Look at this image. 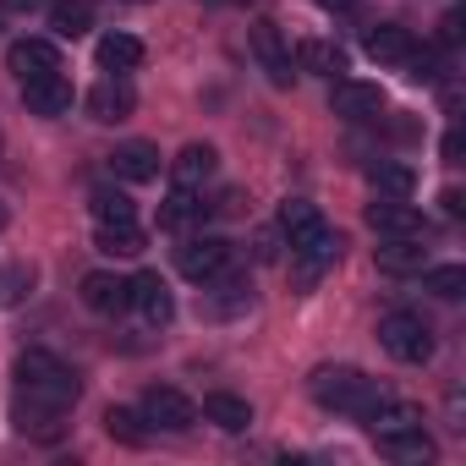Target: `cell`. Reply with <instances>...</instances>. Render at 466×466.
<instances>
[{
  "mask_svg": "<svg viewBox=\"0 0 466 466\" xmlns=\"http://www.w3.org/2000/svg\"><path fill=\"white\" fill-rule=\"evenodd\" d=\"M77 395H83V384H77V373L61 357L28 351L17 362V428L23 433L34 428V433L56 439V417H66L77 406Z\"/></svg>",
  "mask_w": 466,
  "mask_h": 466,
  "instance_id": "6da1fadb",
  "label": "cell"
},
{
  "mask_svg": "<svg viewBox=\"0 0 466 466\" xmlns=\"http://www.w3.org/2000/svg\"><path fill=\"white\" fill-rule=\"evenodd\" d=\"M308 390H313V400H319L324 411H346V417H357V422H368V411L390 395L379 379H368L362 368H346V362H340V368H319Z\"/></svg>",
  "mask_w": 466,
  "mask_h": 466,
  "instance_id": "7a4b0ae2",
  "label": "cell"
},
{
  "mask_svg": "<svg viewBox=\"0 0 466 466\" xmlns=\"http://www.w3.org/2000/svg\"><path fill=\"white\" fill-rule=\"evenodd\" d=\"M379 346L395 357V362H428L433 357V329L417 319V313H390L379 324Z\"/></svg>",
  "mask_w": 466,
  "mask_h": 466,
  "instance_id": "3957f363",
  "label": "cell"
},
{
  "mask_svg": "<svg viewBox=\"0 0 466 466\" xmlns=\"http://www.w3.org/2000/svg\"><path fill=\"white\" fill-rule=\"evenodd\" d=\"M176 264H181V275H187V280L214 286L230 264H237V248H230L225 237H192V242L176 253Z\"/></svg>",
  "mask_w": 466,
  "mask_h": 466,
  "instance_id": "277c9868",
  "label": "cell"
},
{
  "mask_svg": "<svg viewBox=\"0 0 466 466\" xmlns=\"http://www.w3.org/2000/svg\"><path fill=\"white\" fill-rule=\"evenodd\" d=\"M143 417H148L154 428H165V433H187V428L198 422V406H192L181 390H165V384H154V390L143 395Z\"/></svg>",
  "mask_w": 466,
  "mask_h": 466,
  "instance_id": "5b68a950",
  "label": "cell"
},
{
  "mask_svg": "<svg viewBox=\"0 0 466 466\" xmlns=\"http://www.w3.org/2000/svg\"><path fill=\"white\" fill-rule=\"evenodd\" d=\"M132 110H137V94H132V83H127L121 72L88 88V116H94V121H105V127H116V121H127Z\"/></svg>",
  "mask_w": 466,
  "mask_h": 466,
  "instance_id": "8992f818",
  "label": "cell"
},
{
  "mask_svg": "<svg viewBox=\"0 0 466 466\" xmlns=\"http://www.w3.org/2000/svg\"><path fill=\"white\" fill-rule=\"evenodd\" d=\"M253 56H258V66L269 72L275 88H291V77H297V72H291V45L280 39L275 23H258V28H253Z\"/></svg>",
  "mask_w": 466,
  "mask_h": 466,
  "instance_id": "52a82bcc",
  "label": "cell"
},
{
  "mask_svg": "<svg viewBox=\"0 0 466 466\" xmlns=\"http://www.w3.org/2000/svg\"><path fill=\"white\" fill-rule=\"evenodd\" d=\"M6 66H12V77H17V83H34V77L61 72V56H56V45H50V39H17V45L6 50Z\"/></svg>",
  "mask_w": 466,
  "mask_h": 466,
  "instance_id": "ba28073f",
  "label": "cell"
},
{
  "mask_svg": "<svg viewBox=\"0 0 466 466\" xmlns=\"http://www.w3.org/2000/svg\"><path fill=\"white\" fill-rule=\"evenodd\" d=\"M23 99H28V110L34 116H45V121H61V116H72V83L61 77V72H50V77H34V83H23Z\"/></svg>",
  "mask_w": 466,
  "mask_h": 466,
  "instance_id": "9c48e42d",
  "label": "cell"
},
{
  "mask_svg": "<svg viewBox=\"0 0 466 466\" xmlns=\"http://www.w3.org/2000/svg\"><path fill=\"white\" fill-rule=\"evenodd\" d=\"M127 308H137L148 324H170V319H176V297H170V286H165L159 275L127 280Z\"/></svg>",
  "mask_w": 466,
  "mask_h": 466,
  "instance_id": "30bf717a",
  "label": "cell"
},
{
  "mask_svg": "<svg viewBox=\"0 0 466 466\" xmlns=\"http://www.w3.org/2000/svg\"><path fill=\"white\" fill-rule=\"evenodd\" d=\"M368 225L379 237H422V214L406 203V198H379L368 203Z\"/></svg>",
  "mask_w": 466,
  "mask_h": 466,
  "instance_id": "8fae6325",
  "label": "cell"
},
{
  "mask_svg": "<svg viewBox=\"0 0 466 466\" xmlns=\"http://www.w3.org/2000/svg\"><path fill=\"white\" fill-rule=\"evenodd\" d=\"M214 170H219V154H214L208 143H187V148L170 159V181H176V187H187V192H198Z\"/></svg>",
  "mask_w": 466,
  "mask_h": 466,
  "instance_id": "7c38bea8",
  "label": "cell"
},
{
  "mask_svg": "<svg viewBox=\"0 0 466 466\" xmlns=\"http://www.w3.org/2000/svg\"><path fill=\"white\" fill-rule=\"evenodd\" d=\"M373 439L390 461H411V466L433 461V439L422 433V422H406V428H390V433H373Z\"/></svg>",
  "mask_w": 466,
  "mask_h": 466,
  "instance_id": "4fadbf2b",
  "label": "cell"
},
{
  "mask_svg": "<svg viewBox=\"0 0 466 466\" xmlns=\"http://www.w3.org/2000/svg\"><path fill=\"white\" fill-rule=\"evenodd\" d=\"M379 110H384L379 83H335V116H346V121H379Z\"/></svg>",
  "mask_w": 466,
  "mask_h": 466,
  "instance_id": "5bb4252c",
  "label": "cell"
},
{
  "mask_svg": "<svg viewBox=\"0 0 466 466\" xmlns=\"http://www.w3.org/2000/svg\"><path fill=\"white\" fill-rule=\"evenodd\" d=\"M379 269L384 275H422L428 269V248L417 237H384L379 242Z\"/></svg>",
  "mask_w": 466,
  "mask_h": 466,
  "instance_id": "9a60e30c",
  "label": "cell"
},
{
  "mask_svg": "<svg viewBox=\"0 0 466 466\" xmlns=\"http://www.w3.org/2000/svg\"><path fill=\"white\" fill-rule=\"evenodd\" d=\"M83 308H94V313H105V319L127 313V280H121V275H105V269L83 275Z\"/></svg>",
  "mask_w": 466,
  "mask_h": 466,
  "instance_id": "2e32d148",
  "label": "cell"
},
{
  "mask_svg": "<svg viewBox=\"0 0 466 466\" xmlns=\"http://www.w3.org/2000/svg\"><path fill=\"white\" fill-rule=\"evenodd\" d=\"M110 170H116L121 181H154V176H159V148H154V143H121V148L110 154Z\"/></svg>",
  "mask_w": 466,
  "mask_h": 466,
  "instance_id": "e0dca14e",
  "label": "cell"
},
{
  "mask_svg": "<svg viewBox=\"0 0 466 466\" xmlns=\"http://www.w3.org/2000/svg\"><path fill=\"white\" fill-rule=\"evenodd\" d=\"M203 417L214 428H225V433H242L253 422V406L242 395H230V390H214V395H203Z\"/></svg>",
  "mask_w": 466,
  "mask_h": 466,
  "instance_id": "ac0fdd59",
  "label": "cell"
},
{
  "mask_svg": "<svg viewBox=\"0 0 466 466\" xmlns=\"http://www.w3.org/2000/svg\"><path fill=\"white\" fill-rule=\"evenodd\" d=\"M280 230L291 237V248H302V242H313L319 230H324V214H319L308 198H286V203H280Z\"/></svg>",
  "mask_w": 466,
  "mask_h": 466,
  "instance_id": "d6986e66",
  "label": "cell"
},
{
  "mask_svg": "<svg viewBox=\"0 0 466 466\" xmlns=\"http://www.w3.org/2000/svg\"><path fill=\"white\" fill-rule=\"evenodd\" d=\"M362 45H368V56H373V61H384V66H406V61H411V50H417V39H411L406 28H395V23L373 28Z\"/></svg>",
  "mask_w": 466,
  "mask_h": 466,
  "instance_id": "ffe728a7",
  "label": "cell"
},
{
  "mask_svg": "<svg viewBox=\"0 0 466 466\" xmlns=\"http://www.w3.org/2000/svg\"><path fill=\"white\" fill-rule=\"evenodd\" d=\"M94 28V6L88 0H56L50 6V34L56 39H83Z\"/></svg>",
  "mask_w": 466,
  "mask_h": 466,
  "instance_id": "44dd1931",
  "label": "cell"
},
{
  "mask_svg": "<svg viewBox=\"0 0 466 466\" xmlns=\"http://www.w3.org/2000/svg\"><path fill=\"white\" fill-rule=\"evenodd\" d=\"M99 66L105 72H132V66H143V45L132 34H105L99 39Z\"/></svg>",
  "mask_w": 466,
  "mask_h": 466,
  "instance_id": "7402d4cb",
  "label": "cell"
},
{
  "mask_svg": "<svg viewBox=\"0 0 466 466\" xmlns=\"http://www.w3.org/2000/svg\"><path fill=\"white\" fill-rule=\"evenodd\" d=\"M148 242H143V230H137V219H127V225H99V253H110V258H137Z\"/></svg>",
  "mask_w": 466,
  "mask_h": 466,
  "instance_id": "603a6c76",
  "label": "cell"
},
{
  "mask_svg": "<svg viewBox=\"0 0 466 466\" xmlns=\"http://www.w3.org/2000/svg\"><path fill=\"white\" fill-rule=\"evenodd\" d=\"M297 61H302V72H319V77L346 72V50H340V45H329V39H308V45L297 50Z\"/></svg>",
  "mask_w": 466,
  "mask_h": 466,
  "instance_id": "cb8c5ba5",
  "label": "cell"
},
{
  "mask_svg": "<svg viewBox=\"0 0 466 466\" xmlns=\"http://www.w3.org/2000/svg\"><path fill=\"white\" fill-rule=\"evenodd\" d=\"M248 302H253V286H248L242 275H230V269H225V275H219V291L208 297V308H214L219 319H230V313H242Z\"/></svg>",
  "mask_w": 466,
  "mask_h": 466,
  "instance_id": "d4e9b609",
  "label": "cell"
},
{
  "mask_svg": "<svg viewBox=\"0 0 466 466\" xmlns=\"http://www.w3.org/2000/svg\"><path fill=\"white\" fill-rule=\"evenodd\" d=\"M143 422H148V417H143V411H127V406H110V411H105L110 439H121V444H132V450L148 444V428H143Z\"/></svg>",
  "mask_w": 466,
  "mask_h": 466,
  "instance_id": "484cf974",
  "label": "cell"
},
{
  "mask_svg": "<svg viewBox=\"0 0 466 466\" xmlns=\"http://www.w3.org/2000/svg\"><path fill=\"white\" fill-rule=\"evenodd\" d=\"M368 176H373V187H379V192H390V198H411V187H417V176H411L406 165H384V159H379Z\"/></svg>",
  "mask_w": 466,
  "mask_h": 466,
  "instance_id": "4316f807",
  "label": "cell"
},
{
  "mask_svg": "<svg viewBox=\"0 0 466 466\" xmlns=\"http://www.w3.org/2000/svg\"><path fill=\"white\" fill-rule=\"evenodd\" d=\"M94 219L99 225H127V219H137V208H132L127 192H94Z\"/></svg>",
  "mask_w": 466,
  "mask_h": 466,
  "instance_id": "83f0119b",
  "label": "cell"
},
{
  "mask_svg": "<svg viewBox=\"0 0 466 466\" xmlns=\"http://www.w3.org/2000/svg\"><path fill=\"white\" fill-rule=\"evenodd\" d=\"M422 286H428L433 297L455 302V297L466 291V269H461V264H439V269H428V275H422Z\"/></svg>",
  "mask_w": 466,
  "mask_h": 466,
  "instance_id": "f1b7e54d",
  "label": "cell"
},
{
  "mask_svg": "<svg viewBox=\"0 0 466 466\" xmlns=\"http://www.w3.org/2000/svg\"><path fill=\"white\" fill-rule=\"evenodd\" d=\"M187 219H203V203H198L187 187H176V192L165 198V208H159V225H187Z\"/></svg>",
  "mask_w": 466,
  "mask_h": 466,
  "instance_id": "f546056e",
  "label": "cell"
},
{
  "mask_svg": "<svg viewBox=\"0 0 466 466\" xmlns=\"http://www.w3.org/2000/svg\"><path fill=\"white\" fill-rule=\"evenodd\" d=\"M45 6H50V0H0V12H12V17H34Z\"/></svg>",
  "mask_w": 466,
  "mask_h": 466,
  "instance_id": "4dcf8cb0",
  "label": "cell"
},
{
  "mask_svg": "<svg viewBox=\"0 0 466 466\" xmlns=\"http://www.w3.org/2000/svg\"><path fill=\"white\" fill-rule=\"evenodd\" d=\"M439 39H444V45H461V17H455V12L439 23Z\"/></svg>",
  "mask_w": 466,
  "mask_h": 466,
  "instance_id": "1f68e13d",
  "label": "cell"
},
{
  "mask_svg": "<svg viewBox=\"0 0 466 466\" xmlns=\"http://www.w3.org/2000/svg\"><path fill=\"white\" fill-rule=\"evenodd\" d=\"M444 159H450V165L461 159V132H450V137H444Z\"/></svg>",
  "mask_w": 466,
  "mask_h": 466,
  "instance_id": "d6a6232c",
  "label": "cell"
},
{
  "mask_svg": "<svg viewBox=\"0 0 466 466\" xmlns=\"http://www.w3.org/2000/svg\"><path fill=\"white\" fill-rule=\"evenodd\" d=\"M319 6H324V12H351L357 0H319Z\"/></svg>",
  "mask_w": 466,
  "mask_h": 466,
  "instance_id": "836d02e7",
  "label": "cell"
},
{
  "mask_svg": "<svg viewBox=\"0 0 466 466\" xmlns=\"http://www.w3.org/2000/svg\"><path fill=\"white\" fill-rule=\"evenodd\" d=\"M6 219H12V208H6V203H0V230H6Z\"/></svg>",
  "mask_w": 466,
  "mask_h": 466,
  "instance_id": "e575fe53",
  "label": "cell"
}]
</instances>
